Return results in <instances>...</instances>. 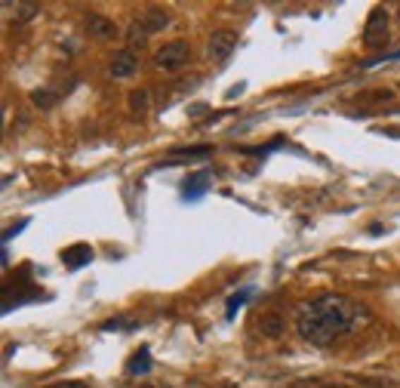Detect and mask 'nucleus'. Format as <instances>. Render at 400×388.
Returning a JSON list of instances; mask_svg holds the SVG:
<instances>
[{"label":"nucleus","instance_id":"13","mask_svg":"<svg viewBox=\"0 0 400 388\" xmlns=\"http://www.w3.org/2000/svg\"><path fill=\"white\" fill-rule=\"evenodd\" d=\"M212 145H188V148H173L169 157H210Z\"/></svg>","mask_w":400,"mask_h":388},{"label":"nucleus","instance_id":"10","mask_svg":"<svg viewBox=\"0 0 400 388\" xmlns=\"http://www.w3.org/2000/svg\"><path fill=\"white\" fill-rule=\"evenodd\" d=\"M151 367H154L151 364V351L142 345V348L126 360V376H145V373H151Z\"/></svg>","mask_w":400,"mask_h":388},{"label":"nucleus","instance_id":"18","mask_svg":"<svg viewBox=\"0 0 400 388\" xmlns=\"http://www.w3.org/2000/svg\"><path fill=\"white\" fill-rule=\"evenodd\" d=\"M44 388H92L90 382H78V379H65V382H49Z\"/></svg>","mask_w":400,"mask_h":388},{"label":"nucleus","instance_id":"2","mask_svg":"<svg viewBox=\"0 0 400 388\" xmlns=\"http://www.w3.org/2000/svg\"><path fill=\"white\" fill-rule=\"evenodd\" d=\"M188 59H191V44L188 40H169V44H164L154 53V65L166 74H176V71H182L185 65H188Z\"/></svg>","mask_w":400,"mask_h":388},{"label":"nucleus","instance_id":"19","mask_svg":"<svg viewBox=\"0 0 400 388\" xmlns=\"http://www.w3.org/2000/svg\"><path fill=\"white\" fill-rule=\"evenodd\" d=\"M25 225H28V219H22V222H19V225H10V229H6V231H4V243H6V241H13V238H16V234H19V231L25 229Z\"/></svg>","mask_w":400,"mask_h":388},{"label":"nucleus","instance_id":"11","mask_svg":"<svg viewBox=\"0 0 400 388\" xmlns=\"http://www.w3.org/2000/svg\"><path fill=\"white\" fill-rule=\"evenodd\" d=\"M259 330L265 339H280L284 336V320H280L277 315H262L259 317Z\"/></svg>","mask_w":400,"mask_h":388},{"label":"nucleus","instance_id":"17","mask_svg":"<svg viewBox=\"0 0 400 388\" xmlns=\"http://www.w3.org/2000/svg\"><path fill=\"white\" fill-rule=\"evenodd\" d=\"M16 10H19V13H16V19H19V22H31L34 16L40 13V6L37 4H19Z\"/></svg>","mask_w":400,"mask_h":388},{"label":"nucleus","instance_id":"16","mask_svg":"<svg viewBox=\"0 0 400 388\" xmlns=\"http://www.w3.org/2000/svg\"><path fill=\"white\" fill-rule=\"evenodd\" d=\"M250 296H253V286H243L241 293H234V296L228 299V317H234V315H237V308H241V305H243V302L250 299Z\"/></svg>","mask_w":400,"mask_h":388},{"label":"nucleus","instance_id":"1","mask_svg":"<svg viewBox=\"0 0 400 388\" xmlns=\"http://www.w3.org/2000/svg\"><path fill=\"white\" fill-rule=\"evenodd\" d=\"M363 324H370V308L342 293H320L296 305V330L317 348H327Z\"/></svg>","mask_w":400,"mask_h":388},{"label":"nucleus","instance_id":"14","mask_svg":"<svg viewBox=\"0 0 400 388\" xmlns=\"http://www.w3.org/2000/svg\"><path fill=\"white\" fill-rule=\"evenodd\" d=\"M148 90H133L130 92V111H135V114H145L148 111Z\"/></svg>","mask_w":400,"mask_h":388},{"label":"nucleus","instance_id":"8","mask_svg":"<svg viewBox=\"0 0 400 388\" xmlns=\"http://www.w3.org/2000/svg\"><path fill=\"white\" fill-rule=\"evenodd\" d=\"M139 22L148 28V35H157V31L169 28V22H173V16H169V10H164V6H148V10L139 13Z\"/></svg>","mask_w":400,"mask_h":388},{"label":"nucleus","instance_id":"9","mask_svg":"<svg viewBox=\"0 0 400 388\" xmlns=\"http://www.w3.org/2000/svg\"><path fill=\"white\" fill-rule=\"evenodd\" d=\"M207 182H210V170H200V173H191L188 179H185L182 185V198L185 200H198V198H203L207 194Z\"/></svg>","mask_w":400,"mask_h":388},{"label":"nucleus","instance_id":"20","mask_svg":"<svg viewBox=\"0 0 400 388\" xmlns=\"http://www.w3.org/2000/svg\"><path fill=\"white\" fill-rule=\"evenodd\" d=\"M142 388H173V385H142Z\"/></svg>","mask_w":400,"mask_h":388},{"label":"nucleus","instance_id":"12","mask_svg":"<svg viewBox=\"0 0 400 388\" xmlns=\"http://www.w3.org/2000/svg\"><path fill=\"white\" fill-rule=\"evenodd\" d=\"M31 105H34V108H40V111H49V108L56 105V92H53V90H47V87L31 90Z\"/></svg>","mask_w":400,"mask_h":388},{"label":"nucleus","instance_id":"5","mask_svg":"<svg viewBox=\"0 0 400 388\" xmlns=\"http://www.w3.org/2000/svg\"><path fill=\"white\" fill-rule=\"evenodd\" d=\"M108 71H111V78L114 80H126V78H133L135 71H139V56H135V49H121V53H114L111 59V65H108Z\"/></svg>","mask_w":400,"mask_h":388},{"label":"nucleus","instance_id":"15","mask_svg":"<svg viewBox=\"0 0 400 388\" xmlns=\"http://www.w3.org/2000/svg\"><path fill=\"white\" fill-rule=\"evenodd\" d=\"M126 40H130V49L135 47V44H145V40H148V28H145V25L139 22V19H135L133 25H130V31H126Z\"/></svg>","mask_w":400,"mask_h":388},{"label":"nucleus","instance_id":"6","mask_svg":"<svg viewBox=\"0 0 400 388\" xmlns=\"http://www.w3.org/2000/svg\"><path fill=\"white\" fill-rule=\"evenodd\" d=\"M83 28H87V35L92 40H114L117 37L114 19H108V16H102V13H90L87 22H83Z\"/></svg>","mask_w":400,"mask_h":388},{"label":"nucleus","instance_id":"3","mask_svg":"<svg viewBox=\"0 0 400 388\" xmlns=\"http://www.w3.org/2000/svg\"><path fill=\"white\" fill-rule=\"evenodd\" d=\"M234 47H237V35L234 31H228V28L212 31L210 40H207V53H210L212 62H225V59L234 53Z\"/></svg>","mask_w":400,"mask_h":388},{"label":"nucleus","instance_id":"4","mask_svg":"<svg viewBox=\"0 0 400 388\" xmlns=\"http://www.w3.org/2000/svg\"><path fill=\"white\" fill-rule=\"evenodd\" d=\"M363 40H367V47H382L385 44L388 40V10L376 6V10L370 13L367 28H363Z\"/></svg>","mask_w":400,"mask_h":388},{"label":"nucleus","instance_id":"7","mask_svg":"<svg viewBox=\"0 0 400 388\" xmlns=\"http://www.w3.org/2000/svg\"><path fill=\"white\" fill-rule=\"evenodd\" d=\"M92 259H96V253H92L90 243H74V247H65L62 250V262H65V268H71V272H78V268L90 265Z\"/></svg>","mask_w":400,"mask_h":388}]
</instances>
